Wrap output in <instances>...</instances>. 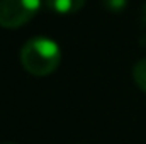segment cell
Segmentation results:
<instances>
[{"label":"cell","mask_w":146,"mask_h":144,"mask_svg":"<svg viewBox=\"0 0 146 144\" xmlns=\"http://www.w3.org/2000/svg\"><path fill=\"white\" fill-rule=\"evenodd\" d=\"M21 63L24 70L34 76H46L61 63V49L49 37L37 36L29 39L21 49Z\"/></svg>","instance_id":"obj_1"},{"label":"cell","mask_w":146,"mask_h":144,"mask_svg":"<svg viewBox=\"0 0 146 144\" xmlns=\"http://www.w3.org/2000/svg\"><path fill=\"white\" fill-rule=\"evenodd\" d=\"M41 9V0H0V26L15 29L27 24Z\"/></svg>","instance_id":"obj_2"},{"label":"cell","mask_w":146,"mask_h":144,"mask_svg":"<svg viewBox=\"0 0 146 144\" xmlns=\"http://www.w3.org/2000/svg\"><path fill=\"white\" fill-rule=\"evenodd\" d=\"M85 5V0H46V7L54 14H73Z\"/></svg>","instance_id":"obj_3"},{"label":"cell","mask_w":146,"mask_h":144,"mask_svg":"<svg viewBox=\"0 0 146 144\" xmlns=\"http://www.w3.org/2000/svg\"><path fill=\"white\" fill-rule=\"evenodd\" d=\"M133 78H134L136 85H138L143 92H146V58L139 59V61L134 65V68H133Z\"/></svg>","instance_id":"obj_4"},{"label":"cell","mask_w":146,"mask_h":144,"mask_svg":"<svg viewBox=\"0 0 146 144\" xmlns=\"http://www.w3.org/2000/svg\"><path fill=\"white\" fill-rule=\"evenodd\" d=\"M100 3L109 12H122L127 5V0H100Z\"/></svg>","instance_id":"obj_5"},{"label":"cell","mask_w":146,"mask_h":144,"mask_svg":"<svg viewBox=\"0 0 146 144\" xmlns=\"http://www.w3.org/2000/svg\"><path fill=\"white\" fill-rule=\"evenodd\" d=\"M5 144H15V143H5Z\"/></svg>","instance_id":"obj_6"}]
</instances>
